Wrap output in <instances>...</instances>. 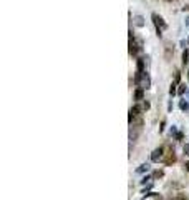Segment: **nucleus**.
I'll list each match as a JSON object with an SVG mask.
<instances>
[{"label": "nucleus", "instance_id": "2eb2a0df", "mask_svg": "<svg viewBox=\"0 0 189 200\" xmlns=\"http://www.w3.org/2000/svg\"><path fill=\"white\" fill-rule=\"evenodd\" d=\"M154 177H163V172H161V170H158V172H154Z\"/></svg>", "mask_w": 189, "mask_h": 200}, {"label": "nucleus", "instance_id": "9d476101", "mask_svg": "<svg viewBox=\"0 0 189 200\" xmlns=\"http://www.w3.org/2000/svg\"><path fill=\"white\" fill-rule=\"evenodd\" d=\"M178 87H179V88H178V93H179V95H184V92L187 90V88H186V84H179Z\"/></svg>", "mask_w": 189, "mask_h": 200}, {"label": "nucleus", "instance_id": "412c9836", "mask_svg": "<svg viewBox=\"0 0 189 200\" xmlns=\"http://www.w3.org/2000/svg\"><path fill=\"white\" fill-rule=\"evenodd\" d=\"M187 45H189V37H187Z\"/></svg>", "mask_w": 189, "mask_h": 200}, {"label": "nucleus", "instance_id": "6ab92c4d", "mask_svg": "<svg viewBox=\"0 0 189 200\" xmlns=\"http://www.w3.org/2000/svg\"><path fill=\"white\" fill-rule=\"evenodd\" d=\"M187 80H189V70H187Z\"/></svg>", "mask_w": 189, "mask_h": 200}, {"label": "nucleus", "instance_id": "f257e3e1", "mask_svg": "<svg viewBox=\"0 0 189 200\" xmlns=\"http://www.w3.org/2000/svg\"><path fill=\"white\" fill-rule=\"evenodd\" d=\"M151 18H153V23H154V27H156V34L161 37L163 32L168 28V23L164 22V18L161 17V15H158V14H151Z\"/></svg>", "mask_w": 189, "mask_h": 200}, {"label": "nucleus", "instance_id": "423d86ee", "mask_svg": "<svg viewBox=\"0 0 189 200\" xmlns=\"http://www.w3.org/2000/svg\"><path fill=\"white\" fill-rule=\"evenodd\" d=\"M141 87L145 88V90L151 87V77H149V73H148L146 70H145V73H143V82H141Z\"/></svg>", "mask_w": 189, "mask_h": 200}, {"label": "nucleus", "instance_id": "1a4fd4ad", "mask_svg": "<svg viewBox=\"0 0 189 200\" xmlns=\"http://www.w3.org/2000/svg\"><path fill=\"white\" fill-rule=\"evenodd\" d=\"M187 62H189V50L186 48V50L183 52V65H186Z\"/></svg>", "mask_w": 189, "mask_h": 200}, {"label": "nucleus", "instance_id": "ddd939ff", "mask_svg": "<svg viewBox=\"0 0 189 200\" xmlns=\"http://www.w3.org/2000/svg\"><path fill=\"white\" fill-rule=\"evenodd\" d=\"M148 169H149V165H148V164H143V165L138 169V172L141 173V172H145V170H148Z\"/></svg>", "mask_w": 189, "mask_h": 200}, {"label": "nucleus", "instance_id": "9b49d317", "mask_svg": "<svg viewBox=\"0 0 189 200\" xmlns=\"http://www.w3.org/2000/svg\"><path fill=\"white\" fill-rule=\"evenodd\" d=\"M179 108L181 110H187L189 108V104H187V102H184V100H181L179 102Z\"/></svg>", "mask_w": 189, "mask_h": 200}, {"label": "nucleus", "instance_id": "6e6552de", "mask_svg": "<svg viewBox=\"0 0 189 200\" xmlns=\"http://www.w3.org/2000/svg\"><path fill=\"white\" fill-rule=\"evenodd\" d=\"M134 25L145 27V17H143V15H134Z\"/></svg>", "mask_w": 189, "mask_h": 200}, {"label": "nucleus", "instance_id": "0eeeda50", "mask_svg": "<svg viewBox=\"0 0 189 200\" xmlns=\"http://www.w3.org/2000/svg\"><path fill=\"white\" fill-rule=\"evenodd\" d=\"M176 160V155H174V150H169L166 155H164V162L166 164H171V162H174Z\"/></svg>", "mask_w": 189, "mask_h": 200}, {"label": "nucleus", "instance_id": "20e7f679", "mask_svg": "<svg viewBox=\"0 0 189 200\" xmlns=\"http://www.w3.org/2000/svg\"><path fill=\"white\" fill-rule=\"evenodd\" d=\"M141 110H143V105H134V107H131L129 108V122H133L134 118H138L139 117V113H141Z\"/></svg>", "mask_w": 189, "mask_h": 200}, {"label": "nucleus", "instance_id": "aec40b11", "mask_svg": "<svg viewBox=\"0 0 189 200\" xmlns=\"http://www.w3.org/2000/svg\"><path fill=\"white\" fill-rule=\"evenodd\" d=\"M186 9H187V10H189V5H187V7H186ZM186 9H184V10H186Z\"/></svg>", "mask_w": 189, "mask_h": 200}, {"label": "nucleus", "instance_id": "a211bd4d", "mask_svg": "<svg viewBox=\"0 0 189 200\" xmlns=\"http://www.w3.org/2000/svg\"><path fill=\"white\" fill-rule=\"evenodd\" d=\"M186 169H187V170H189V164H186Z\"/></svg>", "mask_w": 189, "mask_h": 200}, {"label": "nucleus", "instance_id": "f03ea898", "mask_svg": "<svg viewBox=\"0 0 189 200\" xmlns=\"http://www.w3.org/2000/svg\"><path fill=\"white\" fill-rule=\"evenodd\" d=\"M139 52H141V43L136 40V37L131 34V35H129V54L136 57Z\"/></svg>", "mask_w": 189, "mask_h": 200}, {"label": "nucleus", "instance_id": "f8f14e48", "mask_svg": "<svg viewBox=\"0 0 189 200\" xmlns=\"http://www.w3.org/2000/svg\"><path fill=\"white\" fill-rule=\"evenodd\" d=\"M174 84H181V73L179 72H176V75H174Z\"/></svg>", "mask_w": 189, "mask_h": 200}, {"label": "nucleus", "instance_id": "7ed1b4c3", "mask_svg": "<svg viewBox=\"0 0 189 200\" xmlns=\"http://www.w3.org/2000/svg\"><path fill=\"white\" fill-rule=\"evenodd\" d=\"M164 150H166V147H159V149H156L153 153H151V160L153 162H159V160H164Z\"/></svg>", "mask_w": 189, "mask_h": 200}, {"label": "nucleus", "instance_id": "f3484780", "mask_svg": "<svg viewBox=\"0 0 189 200\" xmlns=\"http://www.w3.org/2000/svg\"><path fill=\"white\" fill-rule=\"evenodd\" d=\"M174 200H186V198H184V197H176Z\"/></svg>", "mask_w": 189, "mask_h": 200}, {"label": "nucleus", "instance_id": "39448f33", "mask_svg": "<svg viewBox=\"0 0 189 200\" xmlns=\"http://www.w3.org/2000/svg\"><path fill=\"white\" fill-rule=\"evenodd\" d=\"M133 97H134V100H136V102H141V100H145V88H143V87H138L136 90H134Z\"/></svg>", "mask_w": 189, "mask_h": 200}, {"label": "nucleus", "instance_id": "4468645a", "mask_svg": "<svg viewBox=\"0 0 189 200\" xmlns=\"http://www.w3.org/2000/svg\"><path fill=\"white\" fill-rule=\"evenodd\" d=\"M143 108H146V110L149 108V102H146V100H145V104H143Z\"/></svg>", "mask_w": 189, "mask_h": 200}, {"label": "nucleus", "instance_id": "dca6fc26", "mask_svg": "<svg viewBox=\"0 0 189 200\" xmlns=\"http://www.w3.org/2000/svg\"><path fill=\"white\" fill-rule=\"evenodd\" d=\"M184 152H186V155H189V145L184 147Z\"/></svg>", "mask_w": 189, "mask_h": 200}]
</instances>
